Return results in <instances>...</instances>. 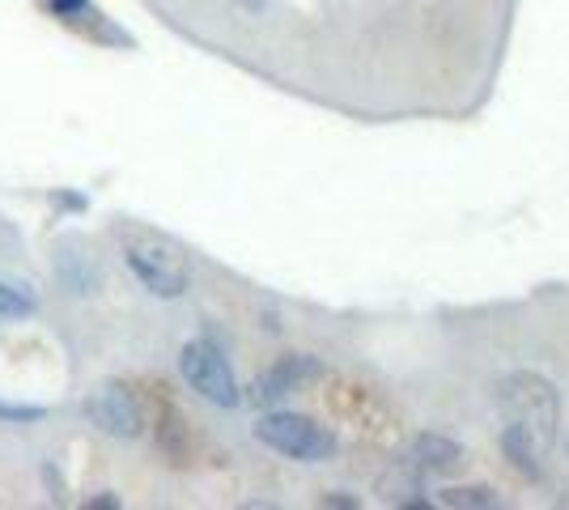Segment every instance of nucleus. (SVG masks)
<instances>
[{"label": "nucleus", "instance_id": "f257e3e1", "mask_svg": "<svg viewBox=\"0 0 569 510\" xmlns=\"http://www.w3.org/2000/svg\"><path fill=\"white\" fill-rule=\"evenodd\" d=\"M119 243H123L128 268L137 272V281L149 293H158V298L188 293V281H191L188 251L174 243V239L158 234V230H144V226H123L119 230Z\"/></svg>", "mask_w": 569, "mask_h": 510}, {"label": "nucleus", "instance_id": "f03ea898", "mask_svg": "<svg viewBox=\"0 0 569 510\" xmlns=\"http://www.w3.org/2000/svg\"><path fill=\"white\" fill-rule=\"evenodd\" d=\"M498 409L510 426H519L536 438L540 447H548L557 438V426H561V396L548 383L545 374L536 370H510L498 379Z\"/></svg>", "mask_w": 569, "mask_h": 510}, {"label": "nucleus", "instance_id": "7ed1b4c3", "mask_svg": "<svg viewBox=\"0 0 569 510\" xmlns=\"http://www.w3.org/2000/svg\"><path fill=\"white\" fill-rule=\"evenodd\" d=\"M256 438H260L263 447H272V451H281V456L302 463L332 460L336 451L332 430H323L319 421H310L302 413H268L256 426Z\"/></svg>", "mask_w": 569, "mask_h": 510}, {"label": "nucleus", "instance_id": "20e7f679", "mask_svg": "<svg viewBox=\"0 0 569 510\" xmlns=\"http://www.w3.org/2000/svg\"><path fill=\"white\" fill-rule=\"evenodd\" d=\"M179 370H183L188 388L200 391L209 404H217V409H238L242 391H238L234 370H230V362L221 358L217 344H209V340H191V344H183Z\"/></svg>", "mask_w": 569, "mask_h": 510}, {"label": "nucleus", "instance_id": "39448f33", "mask_svg": "<svg viewBox=\"0 0 569 510\" xmlns=\"http://www.w3.org/2000/svg\"><path fill=\"white\" fill-rule=\"evenodd\" d=\"M86 417L111 438H137L149 426L141 396L128 388V383H116V379L111 383H98L94 396L86 400Z\"/></svg>", "mask_w": 569, "mask_h": 510}, {"label": "nucleus", "instance_id": "423d86ee", "mask_svg": "<svg viewBox=\"0 0 569 510\" xmlns=\"http://www.w3.org/2000/svg\"><path fill=\"white\" fill-rule=\"evenodd\" d=\"M408 456H412V468L417 472H429V477H451L463 468V447L447 434H417L412 438V447H408Z\"/></svg>", "mask_w": 569, "mask_h": 510}, {"label": "nucleus", "instance_id": "0eeeda50", "mask_svg": "<svg viewBox=\"0 0 569 510\" xmlns=\"http://www.w3.org/2000/svg\"><path fill=\"white\" fill-rule=\"evenodd\" d=\"M379 498L387 507H421L429 510V502L421 498V472L412 468V463H403V468H391V472H382L379 477Z\"/></svg>", "mask_w": 569, "mask_h": 510}, {"label": "nucleus", "instance_id": "6e6552de", "mask_svg": "<svg viewBox=\"0 0 569 510\" xmlns=\"http://www.w3.org/2000/svg\"><path fill=\"white\" fill-rule=\"evenodd\" d=\"M501 451H506V460L515 472H522L527 481H540V442L519 430V426H506V434H501Z\"/></svg>", "mask_w": 569, "mask_h": 510}, {"label": "nucleus", "instance_id": "1a4fd4ad", "mask_svg": "<svg viewBox=\"0 0 569 510\" xmlns=\"http://www.w3.org/2000/svg\"><path fill=\"white\" fill-rule=\"evenodd\" d=\"M158 447H162L174 463L188 460V421H183V413H174V409H162V413H158Z\"/></svg>", "mask_w": 569, "mask_h": 510}, {"label": "nucleus", "instance_id": "9d476101", "mask_svg": "<svg viewBox=\"0 0 569 510\" xmlns=\"http://www.w3.org/2000/svg\"><path fill=\"white\" fill-rule=\"evenodd\" d=\"M442 507L489 510V507H498V493H493L489 486H459V489H447V493H442Z\"/></svg>", "mask_w": 569, "mask_h": 510}, {"label": "nucleus", "instance_id": "9b49d317", "mask_svg": "<svg viewBox=\"0 0 569 510\" xmlns=\"http://www.w3.org/2000/svg\"><path fill=\"white\" fill-rule=\"evenodd\" d=\"M30 311H34V302H30L26 293L13 290V286L0 281V319H22V316H30Z\"/></svg>", "mask_w": 569, "mask_h": 510}, {"label": "nucleus", "instance_id": "f8f14e48", "mask_svg": "<svg viewBox=\"0 0 569 510\" xmlns=\"http://www.w3.org/2000/svg\"><path fill=\"white\" fill-rule=\"evenodd\" d=\"M0 417H9V421H34V417H43V409H22V404H0Z\"/></svg>", "mask_w": 569, "mask_h": 510}, {"label": "nucleus", "instance_id": "ddd939ff", "mask_svg": "<svg viewBox=\"0 0 569 510\" xmlns=\"http://www.w3.org/2000/svg\"><path fill=\"white\" fill-rule=\"evenodd\" d=\"M319 507H336V510H357L361 502L357 498H349V493H323L319 498Z\"/></svg>", "mask_w": 569, "mask_h": 510}, {"label": "nucleus", "instance_id": "4468645a", "mask_svg": "<svg viewBox=\"0 0 569 510\" xmlns=\"http://www.w3.org/2000/svg\"><path fill=\"white\" fill-rule=\"evenodd\" d=\"M561 507H569V498H561Z\"/></svg>", "mask_w": 569, "mask_h": 510}]
</instances>
